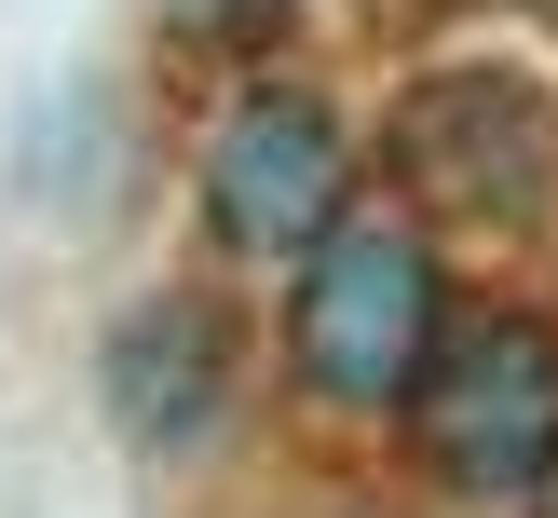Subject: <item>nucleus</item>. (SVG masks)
<instances>
[{"label":"nucleus","instance_id":"obj_2","mask_svg":"<svg viewBox=\"0 0 558 518\" xmlns=\"http://www.w3.org/2000/svg\"><path fill=\"white\" fill-rule=\"evenodd\" d=\"M381 150H396L409 205L450 232H558V96L490 55L423 69L381 123Z\"/></svg>","mask_w":558,"mask_h":518},{"label":"nucleus","instance_id":"obj_4","mask_svg":"<svg viewBox=\"0 0 558 518\" xmlns=\"http://www.w3.org/2000/svg\"><path fill=\"white\" fill-rule=\"evenodd\" d=\"M191 191H205L218 260H245V273H300V260L354 218V136H341V109H327L314 82L259 69V82L205 123Z\"/></svg>","mask_w":558,"mask_h":518},{"label":"nucleus","instance_id":"obj_3","mask_svg":"<svg viewBox=\"0 0 558 518\" xmlns=\"http://www.w3.org/2000/svg\"><path fill=\"white\" fill-rule=\"evenodd\" d=\"M409 436H423V478L450 505L545 518V491H558V327L545 314L450 327V354L409 396Z\"/></svg>","mask_w":558,"mask_h":518},{"label":"nucleus","instance_id":"obj_7","mask_svg":"<svg viewBox=\"0 0 558 518\" xmlns=\"http://www.w3.org/2000/svg\"><path fill=\"white\" fill-rule=\"evenodd\" d=\"M545 518H558V491H545Z\"/></svg>","mask_w":558,"mask_h":518},{"label":"nucleus","instance_id":"obj_1","mask_svg":"<svg viewBox=\"0 0 558 518\" xmlns=\"http://www.w3.org/2000/svg\"><path fill=\"white\" fill-rule=\"evenodd\" d=\"M436 354H450V273H436V245L409 218H341L287 273V369L314 409L396 423Z\"/></svg>","mask_w":558,"mask_h":518},{"label":"nucleus","instance_id":"obj_5","mask_svg":"<svg viewBox=\"0 0 558 518\" xmlns=\"http://www.w3.org/2000/svg\"><path fill=\"white\" fill-rule=\"evenodd\" d=\"M232 382H245V341L218 314V287H136L96 341V409L136 463H191L232 423Z\"/></svg>","mask_w":558,"mask_h":518},{"label":"nucleus","instance_id":"obj_6","mask_svg":"<svg viewBox=\"0 0 558 518\" xmlns=\"http://www.w3.org/2000/svg\"><path fill=\"white\" fill-rule=\"evenodd\" d=\"M163 27H178L191 55H232V69H259V55L300 27V0H163Z\"/></svg>","mask_w":558,"mask_h":518}]
</instances>
